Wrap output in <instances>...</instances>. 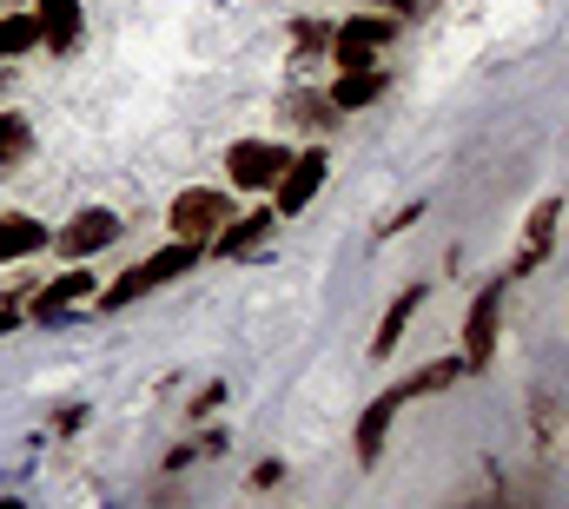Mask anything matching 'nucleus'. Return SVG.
Returning <instances> with one entry per match:
<instances>
[{
  "label": "nucleus",
  "mask_w": 569,
  "mask_h": 509,
  "mask_svg": "<svg viewBox=\"0 0 569 509\" xmlns=\"http://www.w3.org/2000/svg\"><path fill=\"white\" fill-rule=\"evenodd\" d=\"M192 265H199V246H192V239H172L166 252H152L146 265H133L127 278L100 285V305H107V311H127L133 298H146V291H159V285H172V278H186Z\"/></svg>",
  "instance_id": "f257e3e1"
},
{
  "label": "nucleus",
  "mask_w": 569,
  "mask_h": 509,
  "mask_svg": "<svg viewBox=\"0 0 569 509\" xmlns=\"http://www.w3.org/2000/svg\"><path fill=\"white\" fill-rule=\"evenodd\" d=\"M166 226H172V239H192V246H212L226 226H232V199L219 192V186H186L179 199H172V212H166Z\"/></svg>",
  "instance_id": "f03ea898"
},
{
  "label": "nucleus",
  "mask_w": 569,
  "mask_h": 509,
  "mask_svg": "<svg viewBox=\"0 0 569 509\" xmlns=\"http://www.w3.org/2000/svg\"><path fill=\"white\" fill-rule=\"evenodd\" d=\"M298 152H284L279 139H232L226 146V172L239 192H279V179L291 172Z\"/></svg>",
  "instance_id": "7ed1b4c3"
},
{
  "label": "nucleus",
  "mask_w": 569,
  "mask_h": 509,
  "mask_svg": "<svg viewBox=\"0 0 569 509\" xmlns=\"http://www.w3.org/2000/svg\"><path fill=\"white\" fill-rule=\"evenodd\" d=\"M391 40H398V20H391V13H358V20H345V27L331 33V67H338V73L378 67V47H391Z\"/></svg>",
  "instance_id": "20e7f679"
},
{
  "label": "nucleus",
  "mask_w": 569,
  "mask_h": 509,
  "mask_svg": "<svg viewBox=\"0 0 569 509\" xmlns=\"http://www.w3.org/2000/svg\"><path fill=\"white\" fill-rule=\"evenodd\" d=\"M497 331H503V278L470 298V318H463V365L470 371L497 365Z\"/></svg>",
  "instance_id": "39448f33"
},
{
  "label": "nucleus",
  "mask_w": 569,
  "mask_h": 509,
  "mask_svg": "<svg viewBox=\"0 0 569 509\" xmlns=\"http://www.w3.org/2000/svg\"><path fill=\"white\" fill-rule=\"evenodd\" d=\"M120 239V212H107V206H87V212H73L60 232H53V252L67 258V265H80V258L107 252Z\"/></svg>",
  "instance_id": "423d86ee"
},
{
  "label": "nucleus",
  "mask_w": 569,
  "mask_h": 509,
  "mask_svg": "<svg viewBox=\"0 0 569 509\" xmlns=\"http://www.w3.org/2000/svg\"><path fill=\"white\" fill-rule=\"evenodd\" d=\"M325 172H331V152H325V146H305V152L291 159V172L279 179V192H272V212H279V219H298V212L318 199Z\"/></svg>",
  "instance_id": "0eeeda50"
},
{
  "label": "nucleus",
  "mask_w": 569,
  "mask_h": 509,
  "mask_svg": "<svg viewBox=\"0 0 569 509\" xmlns=\"http://www.w3.org/2000/svg\"><path fill=\"white\" fill-rule=\"evenodd\" d=\"M87 298H100V285H93V271H80V265H73V271H60L47 291H33V298H27V325H60V318H67L73 305H87Z\"/></svg>",
  "instance_id": "6e6552de"
},
{
  "label": "nucleus",
  "mask_w": 569,
  "mask_h": 509,
  "mask_svg": "<svg viewBox=\"0 0 569 509\" xmlns=\"http://www.w3.org/2000/svg\"><path fill=\"white\" fill-rule=\"evenodd\" d=\"M398 410H405V390H385V397H371V403H365V417H358V463H365V470L385 457Z\"/></svg>",
  "instance_id": "1a4fd4ad"
},
{
  "label": "nucleus",
  "mask_w": 569,
  "mask_h": 509,
  "mask_svg": "<svg viewBox=\"0 0 569 509\" xmlns=\"http://www.w3.org/2000/svg\"><path fill=\"white\" fill-rule=\"evenodd\" d=\"M557 219H563V199H543V206L530 212V226H523V252L510 258V278H530V271L550 258V246H557Z\"/></svg>",
  "instance_id": "9d476101"
},
{
  "label": "nucleus",
  "mask_w": 569,
  "mask_h": 509,
  "mask_svg": "<svg viewBox=\"0 0 569 509\" xmlns=\"http://www.w3.org/2000/svg\"><path fill=\"white\" fill-rule=\"evenodd\" d=\"M385 87H391V73H385V67H351V73H338L325 93H331V107H338V113H365V107H378V100H385Z\"/></svg>",
  "instance_id": "9b49d317"
},
{
  "label": "nucleus",
  "mask_w": 569,
  "mask_h": 509,
  "mask_svg": "<svg viewBox=\"0 0 569 509\" xmlns=\"http://www.w3.org/2000/svg\"><path fill=\"white\" fill-rule=\"evenodd\" d=\"M47 246H53V226H40L33 212H0V265H20Z\"/></svg>",
  "instance_id": "f8f14e48"
},
{
  "label": "nucleus",
  "mask_w": 569,
  "mask_h": 509,
  "mask_svg": "<svg viewBox=\"0 0 569 509\" xmlns=\"http://www.w3.org/2000/svg\"><path fill=\"white\" fill-rule=\"evenodd\" d=\"M272 232H279V212H239V219L212 239V252L219 258H246V252H259Z\"/></svg>",
  "instance_id": "ddd939ff"
},
{
  "label": "nucleus",
  "mask_w": 569,
  "mask_h": 509,
  "mask_svg": "<svg viewBox=\"0 0 569 509\" xmlns=\"http://www.w3.org/2000/svg\"><path fill=\"white\" fill-rule=\"evenodd\" d=\"M418 305H425V285H405L398 291V305L378 318V338H371V358H391L398 345H405V331H411V318H418Z\"/></svg>",
  "instance_id": "4468645a"
},
{
  "label": "nucleus",
  "mask_w": 569,
  "mask_h": 509,
  "mask_svg": "<svg viewBox=\"0 0 569 509\" xmlns=\"http://www.w3.org/2000/svg\"><path fill=\"white\" fill-rule=\"evenodd\" d=\"M33 13H40L47 53H73L80 47V0H33Z\"/></svg>",
  "instance_id": "2eb2a0df"
},
{
  "label": "nucleus",
  "mask_w": 569,
  "mask_h": 509,
  "mask_svg": "<svg viewBox=\"0 0 569 509\" xmlns=\"http://www.w3.org/2000/svg\"><path fill=\"white\" fill-rule=\"evenodd\" d=\"M33 47H47L40 13H0V67L20 60V53H33Z\"/></svg>",
  "instance_id": "dca6fc26"
},
{
  "label": "nucleus",
  "mask_w": 569,
  "mask_h": 509,
  "mask_svg": "<svg viewBox=\"0 0 569 509\" xmlns=\"http://www.w3.org/2000/svg\"><path fill=\"white\" fill-rule=\"evenodd\" d=\"M463 371H470L463 358H437V365H425V371H411V378L398 383V390H405V403H411V397H437V390H450V383L463 378Z\"/></svg>",
  "instance_id": "f3484780"
},
{
  "label": "nucleus",
  "mask_w": 569,
  "mask_h": 509,
  "mask_svg": "<svg viewBox=\"0 0 569 509\" xmlns=\"http://www.w3.org/2000/svg\"><path fill=\"white\" fill-rule=\"evenodd\" d=\"M33 152V127L20 120V113H0V179L7 172H20V159Z\"/></svg>",
  "instance_id": "a211bd4d"
},
{
  "label": "nucleus",
  "mask_w": 569,
  "mask_h": 509,
  "mask_svg": "<svg viewBox=\"0 0 569 509\" xmlns=\"http://www.w3.org/2000/svg\"><path fill=\"white\" fill-rule=\"evenodd\" d=\"M226 450V430H199V443H179V450H166V470L179 477L186 463H199V457H219Z\"/></svg>",
  "instance_id": "6ab92c4d"
},
{
  "label": "nucleus",
  "mask_w": 569,
  "mask_h": 509,
  "mask_svg": "<svg viewBox=\"0 0 569 509\" xmlns=\"http://www.w3.org/2000/svg\"><path fill=\"white\" fill-rule=\"evenodd\" d=\"M331 33H338V27H325V20H298V27H291V47H298V53H318V47H331Z\"/></svg>",
  "instance_id": "aec40b11"
},
{
  "label": "nucleus",
  "mask_w": 569,
  "mask_h": 509,
  "mask_svg": "<svg viewBox=\"0 0 569 509\" xmlns=\"http://www.w3.org/2000/svg\"><path fill=\"white\" fill-rule=\"evenodd\" d=\"M20 325H27V298H20V291H7V298H0V338H7V331H20Z\"/></svg>",
  "instance_id": "412c9836"
},
{
  "label": "nucleus",
  "mask_w": 569,
  "mask_h": 509,
  "mask_svg": "<svg viewBox=\"0 0 569 509\" xmlns=\"http://www.w3.org/2000/svg\"><path fill=\"white\" fill-rule=\"evenodd\" d=\"M418 219H425V206H405V212H391V219L378 226V239H398V232H411Z\"/></svg>",
  "instance_id": "4be33fe9"
},
{
  "label": "nucleus",
  "mask_w": 569,
  "mask_h": 509,
  "mask_svg": "<svg viewBox=\"0 0 569 509\" xmlns=\"http://www.w3.org/2000/svg\"><path fill=\"white\" fill-rule=\"evenodd\" d=\"M279 477H284V463H279V457H266V463L252 470V490L266 497V490H279Z\"/></svg>",
  "instance_id": "5701e85b"
},
{
  "label": "nucleus",
  "mask_w": 569,
  "mask_h": 509,
  "mask_svg": "<svg viewBox=\"0 0 569 509\" xmlns=\"http://www.w3.org/2000/svg\"><path fill=\"white\" fill-rule=\"evenodd\" d=\"M226 403V383H206L199 397H192V417H206V410H219Z\"/></svg>",
  "instance_id": "b1692460"
},
{
  "label": "nucleus",
  "mask_w": 569,
  "mask_h": 509,
  "mask_svg": "<svg viewBox=\"0 0 569 509\" xmlns=\"http://www.w3.org/2000/svg\"><path fill=\"white\" fill-rule=\"evenodd\" d=\"M378 7H391V13H405V7H411V0H378Z\"/></svg>",
  "instance_id": "393cba45"
}]
</instances>
